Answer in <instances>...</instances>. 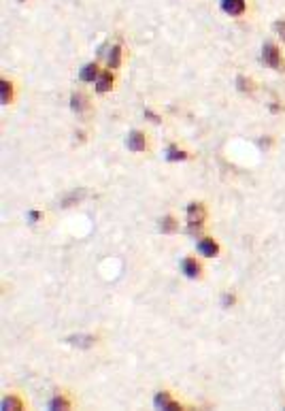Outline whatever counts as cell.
<instances>
[{"mask_svg":"<svg viewBox=\"0 0 285 411\" xmlns=\"http://www.w3.org/2000/svg\"><path fill=\"white\" fill-rule=\"evenodd\" d=\"M205 218H207L205 204L192 202L189 207H187V226H189V230H198L200 226L205 224Z\"/></svg>","mask_w":285,"mask_h":411,"instance_id":"obj_1","label":"cell"},{"mask_svg":"<svg viewBox=\"0 0 285 411\" xmlns=\"http://www.w3.org/2000/svg\"><path fill=\"white\" fill-rule=\"evenodd\" d=\"M262 62L268 64L270 68H279L281 66V56H279V49L274 47L272 43H266L264 45V51H262Z\"/></svg>","mask_w":285,"mask_h":411,"instance_id":"obj_2","label":"cell"},{"mask_svg":"<svg viewBox=\"0 0 285 411\" xmlns=\"http://www.w3.org/2000/svg\"><path fill=\"white\" fill-rule=\"evenodd\" d=\"M198 252L202 254V256H211V258H215V256L219 254V245L213 241V239H202L200 243H198Z\"/></svg>","mask_w":285,"mask_h":411,"instance_id":"obj_3","label":"cell"},{"mask_svg":"<svg viewBox=\"0 0 285 411\" xmlns=\"http://www.w3.org/2000/svg\"><path fill=\"white\" fill-rule=\"evenodd\" d=\"M221 9L230 15H241L245 11V0H223L221 3Z\"/></svg>","mask_w":285,"mask_h":411,"instance_id":"obj_4","label":"cell"},{"mask_svg":"<svg viewBox=\"0 0 285 411\" xmlns=\"http://www.w3.org/2000/svg\"><path fill=\"white\" fill-rule=\"evenodd\" d=\"M128 147H130V151H142V149H145V137H142V132H138V130L130 132Z\"/></svg>","mask_w":285,"mask_h":411,"instance_id":"obj_5","label":"cell"},{"mask_svg":"<svg viewBox=\"0 0 285 411\" xmlns=\"http://www.w3.org/2000/svg\"><path fill=\"white\" fill-rule=\"evenodd\" d=\"M111 88H113V75L111 73H103L96 79V92L98 94H105V92H109Z\"/></svg>","mask_w":285,"mask_h":411,"instance_id":"obj_6","label":"cell"},{"mask_svg":"<svg viewBox=\"0 0 285 411\" xmlns=\"http://www.w3.org/2000/svg\"><path fill=\"white\" fill-rule=\"evenodd\" d=\"M181 269H183V273H185L187 277H198L200 275V264L194 258H185V260H183Z\"/></svg>","mask_w":285,"mask_h":411,"instance_id":"obj_7","label":"cell"},{"mask_svg":"<svg viewBox=\"0 0 285 411\" xmlns=\"http://www.w3.org/2000/svg\"><path fill=\"white\" fill-rule=\"evenodd\" d=\"M156 405H158L160 409H179V405L175 403V400H170V396H168L166 392H158Z\"/></svg>","mask_w":285,"mask_h":411,"instance_id":"obj_8","label":"cell"},{"mask_svg":"<svg viewBox=\"0 0 285 411\" xmlns=\"http://www.w3.org/2000/svg\"><path fill=\"white\" fill-rule=\"evenodd\" d=\"M79 77H81V81H94V79H98V66L96 64H85L83 68H81Z\"/></svg>","mask_w":285,"mask_h":411,"instance_id":"obj_9","label":"cell"},{"mask_svg":"<svg viewBox=\"0 0 285 411\" xmlns=\"http://www.w3.org/2000/svg\"><path fill=\"white\" fill-rule=\"evenodd\" d=\"M0 98H3L5 105H9V102L13 100V84L11 81L3 79V84H0Z\"/></svg>","mask_w":285,"mask_h":411,"instance_id":"obj_10","label":"cell"},{"mask_svg":"<svg viewBox=\"0 0 285 411\" xmlns=\"http://www.w3.org/2000/svg\"><path fill=\"white\" fill-rule=\"evenodd\" d=\"M121 62V47H113L109 51V60H107V66L109 68H117Z\"/></svg>","mask_w":285,"mask_h":411,"instance_id":"obj_11","label":"cell"},{"mask_svg":"<svg viewBox=\"0 0 285 411\" xmlns=\"http://www.w3.org/2000/svg\"><path fill=\"white\" fill-rule=\"evenodd\" d=\"M70 105H73V109L75 111H85V107H87V100H85V96L83 94H79V92H77V94H73V98H70Z\"/></svg>","mask_w":285,"mask_h":411,"instance_id":"obj_12","label":"cell"},{"mask_svg":"<svg viewBox=\"0 0 285 411\" xmlns=\"http://www.w3.org/2000/svg\"><path fill=\"white\" fill-rule=\"evenodd\" d=\"M68 341L70 343H73V345H81V347H89V345H94V337H70L68 339Z\"/></svg>","mask_w":285,"mask_h":411,"instance_id":"obj_13","label":"cell"},{"mask_svg":"<svg viewBox=\"0 0 285 411\" xmlns=\"http://www.w3.org/2000/svg\"><path fill=\"white\" fill-rule=\"evenodd\" d=\"M160 228H162V232H172V230H177V220L164 218V220L160 222Z\"/></svg>","mask_w":285,"mask_h":411,"instance_id":"obj_14","label":"cell"},{"mask_svg":"<svg viewBox=\"0 0 285 411\" xmlns=\"http://www.w3.org/2000/svg\"><path fill=\"white\" fill-rule=\"evenodd\" d=\"M187 153L185 151H179L177 147H168V160H185Z\"/></svg>","mask_w":285,"mask_h":411,"instance_id":"obj_15","label":"cell"},{"mask_svg":"<svg viewBox=\"0 0 285 411\" xmlns=\"http://www.w3.org/2000/svg\"><path fill=\"white\" fill-rule=\"evenodd\" d=\"M236 84H239V90H243V92H251V90H253L251 81L245 79V77H239V79H236Z\"/></svg>","mask_w":285,"mask_h":411,"instance_id":"obj_16","label":"cell"},{"mask_svg":"<svg viewBox=\"0 0 285 411\" xmlns=\"http://www.w3.org/2000/svg\"><path fill=\"white\" fill-rule=\"evenodd\" d=\"M3 407L5 409H13V407H22V403H19L17 398H5L3 400Z\"/></svg>","mask_w":285,"mask_h":411,"instance_id":"obj_17","label":"cell"},{"mask_svg":"<svg viewBox=\"0 0 285 411\" xmlns=\"http://www.w3.org/2000/svg\"><path fill=\"white\" fill-rule=\"evenodd\" d=\"M52 407H54V409H66V407H68V403H66L64 398H60V396H58V398H54V400H52Z\"/></svg>","mask_w":285,"mask_h":411,"instance_id":"obj_18","label":"cell"},{"mask_svg":"<svg viewBox=\"0 0 285 411\" xmlns=\"http://www.w3.org/2000/svg\"><path fill=\"white\" fill-rule=\"evenodd\" d=\"M274 30H277L279 36H281V40L285 43V22H277V24H274Z\"/></svg>","mask_w":285,"mask_h":411,"instance_id":"obj_19","label":"cell"},{"mask_svg":"<svg viewBox=\"0 0 285 411\" xmlns=\"http://www.w3.org/2000/svg\"><path fill=\"white\" fill-rule=\"evenodd\" d=\"M232 303H234V296H232V294L223 296V305H232Z\"/></svg>","mask_w":285,"mask_h":411,"instance_id":"obj_20","label":"cell"},{"mask_svg":"<svg viewBox=\"0 0 285 411\" xmlns=\"http://www.w3.org/2000/svg\"><path fill=\"white\" fill-rule=\"evenodd\" d=\"M30 220H32V222H36V220H40V213H36V211H32V213H30Z\"/></svg>","mask_w":285,"mask_h":411,"instance_id":"obj_21","label":"cell"}]
</instances>
